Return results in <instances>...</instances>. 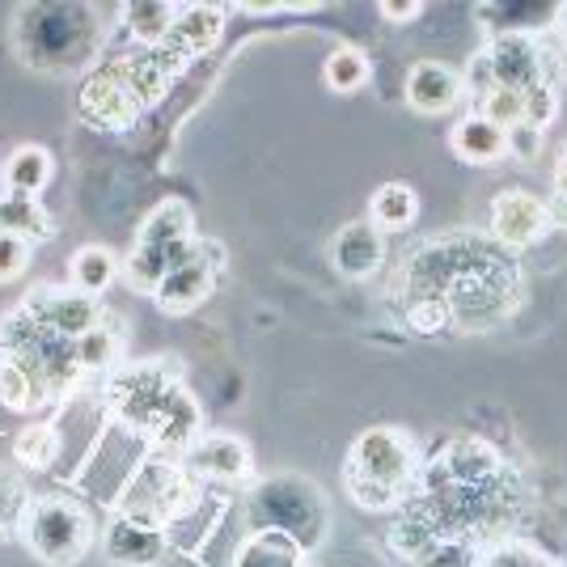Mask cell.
I'll use <instances>...</instances> for the list:
<instances>
[{
  "label": "cell",
  "mask_w": 567,
  "mask_h": 567,
  "mask_svg": "<svg viewBox=\"0 0 567 567\" xmlns=\"http://www.w3.org/2000/svg\"><path fill=\"white\" fill-rule=\"evenodd\" d=\"M18 48L25 64L64 72L85 64L97 48L94 9L85 4H30L18 18Z\"/></svg>",
  "instance_id": "cell-1"
},
{
  "label": "cell",
  "mask_w": 567,
  "mask_h": 567,
  "mask_svg": "<svg viewBox=\"0 0 567 567\" xmlns=\"http://www.w3.org/2000/svg\"><path fill=\"white\" fill-rule=\"evenodd\" d=\"M234 567H309V550L280 529H250L237 543Z\"/></svg>",
  "instance_id": "cell-19"
},
{
  "label": "cell",
  "mask_w": 567,
  "mask_h": 567,
  "mask_svg": "<svg viewBox=\"0 0 567 567\" xmlns=\"http://www.w3.org/2000/svg\"><path fill=\"white\" fill-rule=\"evenodd\" d=\"M169 550V534L162 520L141 517V513H123L111 517L102 534V555L115 567H157Z\"/></svg>",
  "instance_id": "cell-8"
},
{
  "label": "cell",
  "mask_w": 567,
  "mask_h": 567,
  "mask_svg": "<svg viewBox=\"0 0 567 567\" xmlns=\"http://www.w3.org/2000/svg\"><path fill=\"white\" fill-rule=\"evenodd\" d=\"M250 466V445L234 432H199V441L183 453V471L195 483H241Z\"/></svg>",
  "instance_id": "cell-10"
},
{
  "label": "cell",
  "mask_w": 567,
  "mask_h": 567,
  "mask_svg": "<svg viewBox=\"0 0 567 567\" xmlns=\"http://www.w3.org/2000/svg\"><path fill=\"white\" fill-rule=\"evenodd\" d=\"M550 187H555V199H564L567 204V148L559 153V162H555V178H550Z\"/></svg>",
  "instance_id": "cell-41"
},
{
  "label": "cell",
  "mask_w": 567,
  "mask_h": 567,
  "mask_svg": "<svg viewBox=\"0 0 567 567\" xmlns=\"http://www.w3.org/2000/svg\"><path fill=\"white\" fill-rule=\"evenodd\" d=\"M415 216H420V195L406 187V183H381L373 190V199H369V220L378 225L381 234L406 229Z\"/></svg>",
  "instance_id": "cell-26"
},
{
  "label": "cell",
  "mask_w": 567,
  "mask_h": 567,
  "mask_svg": "<svg viewBox=\"0 0 567 567\" xmlns=\"http://www.w3.org/2000/svg\"><path fill=\"white\" fill-rule=\"evenodd\" d=\"M466 97H471L466 76L445 69V64L424 60V64H415V69L406 72V106L415 115H450Z\"/></svg>",
  "instance_id": "cell-16"
},
{
  "label": "cell",
  "mask_w": 567,
  "mask_h": 567,
  "mask_svg": "<svg viewBox=\"0 0 567 567\" xmlns=\"http://www.w3.org/2000/svg\"><path fill=\"white\" fill-rule=\"evenodd\" d=\"M546 144V132L543 127H534V123H513L508 132H504V157H517V162H538V153H543Z\"/></svg>",
  "instance_id": "cell-35"
},
{
  "label": "cell",
  "mask_w": 567,
  "mask_h": 567,
  "mask_svg": "<svg viewBox=\"0 0 567 567\" xmlns=\"http://www.w3.org/2000/svg\"><path fill=\"white\" fill-rule=\"evenodd\" d=\"M81 115L90 118L102 132H132L144 106L132 97V90L118 81L115 69H97L81 85Z\"/></svg>",
  "instance_id": "cell-14"
},
{
  "label": "cell",
  "mask_w": 567,
  "mask_h": 567,
  "mask_svg": "<svg viewBox=\"0 0 567 567\" xmlns=\"http://www.w3.org/2000/svg\"><path fill=\"white\" fill-rule=\"evenodd\" d=\"M18 534L30 546V555L43 559L48 567L81 564L97 543L90 508L69 496H30Z\"/></svg>",
  "instance_id": "cell-4"
},
{
  "label": "cell",
  "mask_w": 567,
  "mask_h": 567,
  "mask_svg": "<svg viewBox=\"0 0 567 567\" xmlns=\"http://www.w3.org/2000/svg\"><path fill=\"white\" fill-rule=\"evenodd\" d=\"M183 4H169V0H136L123 9V22H127V34L141 43V48H162L174 34V22H178Z\"/></svg>",
  "instance_id": "cell-23"
},
{
  "label": "cell",
  "mask_w": 567,
  "mask_h": 567,
  "mask_svg": "<svg viewBox=\"0 0 567 567\" xmlns=\"http://www.w3.org/2000/svg\"><path fill=\"white\" fill-rule=\"evenodd\" d=\"M406 318H411V327H415V331H424V334L445 331V327L453 322V313L441 306V301H411Z\"/></svg>",
  "instance_id": "cell-39"
},
{
  "label": "cell",
  "mask_w": 567,
  "mask_h": 567,
  "mask_svg": "<svg viewBox=\"0 0 567 567\" xmlns=\"http://www.w3.org/2000/svg\"><path fill=\"white\" fill-rule=\"evenodd\" d=\"M118 343H123V334L115 331H106L102 322H97L94 331H85L81 339H76V369L81 373H97V369H115L118 364Z\"/></svg>",
  "instance_id": "cell-31"
},
{
  "label": "cell",
  "mask_w": 567,
  "mask_h": 567,
  "mask_svg": "<svg viewBox=\"0 0 567 567\" xmlns=\"http://www.w3.org/2000/svg\"><path fill=\"white\" fill-rule=\"evenodd\" d=\"M0 234L22 237V241H30V246H34V241H48L55 229H51V216H48V208H43L39 199L4 190V195H0Z\"/></svg>",
  "instance_id": "cell-24"
},
{
  "label": "cell",
  "mask_w": 567,
  "mask_h": 567,
  "mask_svg": "<svg viewBox=\"0 0 567 567\" xmlns=\"http://www.w3.org/2000/svg\"><path fill=\"white\" fill-rule=\"evenodd\" d=\"M220 259H225V250H220L216 241H199L195 259H187L183 267H174L166 280L157 284V292H153L157 309L169 313V318H183V313L204 306L208 292H213L216 276H220Z\"/></svg>",
  "instance_id": "cell-9"
},
{
  "label": "cell",
  "mask_w": 567,
  "mask_h": 567,
  "mask_svg": "<svg viewBox=\"0 0 567 567\" xmlns=\"http://www.w3.org/2000/svg\"><path fill=\"white\" fill-rule=\"evenodd\" d=\"M199 432H204V411H199V402L190 394L187 385L178 381L174 390H169V399L162 402V411H157V420L148 424V441H153V450L162 453H187L195 441H199Z\"/></svg>",
  "instance_id": "cell-17"
},
{
  "label": "cell",
  "mask_w": 567,
  "mask_h": 567,
  "mask_svg": "<svg viewBox=\"0 0 567 567\" xmlns=\"http://www.w3.org/2000/svg\"><path fill=\"white\" fill-rule=\"evenodd\" d=\"M136 246L157 250V255L169 262V271H174V267H183L187 259H195L199 237H195V216H190L187 204H183V199H166V204H157L153 213L144 216Z\"/></svg>",
  "instance_id": "cell-13"
},
{
  "label": "cell",
  "mask_w": 567,
  "mask_h": 567,
  "mask_svg": "<svg viewBox=\"0 0 567 567\" xmlns=\"http://www.w3.org/2000/svg\"><path fill=\"white\" fill-rule=\"evenodd\" d=\"M450 148L466 166H496L499 157H504V127H496V123H487V118L478 115L457 118Z\"/></svg>",
  "instance_id": "cell-21"
},
{
  "label": "cell",
  "mask_w": 567,
  "mask_h": 567,
  "mask_svg": "<svg viewBox=\"0 0 567 567\" xmlns=\"http://www.w3.org/2000/svg\"><path fill=\"white\" fill-rule=\"evenodd\" d=\"M546 567H550V564H546Z\"/></svg>",
  "instance_id": "cell-44"
},
{
  "label": "cell",
  "mask_w": 567,
  "mask_h": 567,
  "mask_svg": "<svg viewBox=\"0 0 567 567\" xmlns=\"http://www.w3.org/2000/svg\"><path fill=\"white\" fill-rule=\"evenodd\" d=\"M478 18L496 34H534L546 22H559V4H478Z\"/></svg>",
  "instance_id": "cell-27"
},
{
  "label": "cell",
  "mask_w": 567,
  "mask_h": 567,
  "mask_svg": "<svg viewBox=\"0 0 567 567\" xmlns=\"http://www.w3.org/2000/svg\"><path fill=\"white\" fill-rule=\"evenodd\" d=\"M51 174H55V157H51L48 148H39V144H22V148H13V153L4 157V169H0L4 190H13V195H30V199H39V190H48Z\"/></svg>",
  "instance_id": "cell-20"
},
{
  "label": "cell",
  "mask_w": 567,
  "mask_h": 567,
  "mask_svg": "<svg viewBox=\"0 0 567 567\" xmlns=\"http://www.w3.org/2000/svg\"><path fill=\"white\" fill-rule=\"evenodd\" d=\"M559 30H564V48H567V4H559Z\"/></svg>",
  "instance_id": "cell-42"
},
{
  "label": "cell",
  "mask_w": 567,
  "mask_h": 567,
  "mask_svg": "<svg viewBox=\"0 0 567 567\" xmlns=\"http://www.w3.org/2000/svg\"><path fill=\"white\" fill-rule=\"evenodd\" d=\"M187 64H190L187 51H178L174 43H162V48L141 51V55H123L111 69L118 72V81L132 90V97H136L141 106H157V102L169 94L174 76L187 69Z\"/></svg>",
  "instance_id": "cell-12"
},
{
  "label": "cell",
  "mask_w": 567,
  "mask_h": 567,
  "mask_svg": "<svg viewBox=\"0 0 567 567\" xmlns=\"http://www.w3.org/2000/svg\"><path fill=\"white\" fill-rule=\"evenodd\" d=\"M499 474H504V457L487 441L462 436V441H453L450 450L441 453V462L427 471V478H441V483H453V487H492Z\"/></svg>",
  "instance_id": "cell-15"
},
{
  "label": "cell",
  "mask_w": 567,
  "mask_h": 567,
  "mask_svg": "<svg viewBox=\"0 0 567 567\" xmlns=\"http://www.w3.org/2000/svg\"><path fill=\"white\" fill-rule=\"evenodd\" d=\"M60 432L51 424H30L18 432V441H13V457L30 466V471H51L55 466V457H60Z\"/></svg>",
  "instance_id": "cell-29"
},
{
  "label": "cell",
  "mask_w": 567,
  "mask_h": 567,
  "mask_svg": "<svg viewBox=\"0 0 567 567\" xmlns=\"http://www.w3.org/2000/svg\"><path fill=\"white\" fill-rule=\"evenodd\" d=\"M169 360H144L123 369L115 381V415L136 432H148V424L157 420L162 402L169 399V390L178 385V378L166 369Z\"/></svg>",
  "instance_id": "cell-7"
},
{
  "label": "cell",
  "mask_w": 567,
  "mask_h": 567,
  "mask_svg": "<svg viewBox=\"0 0 567 567\" xmlns=\"http://www.w3.org/2000/svg\"><path fill=\"white\" fill-rule=\"evenodd\" d=\"M48 394L39 390V381L30 378V369H22L18 360H0V406H9V411H34V406H43Z\"/></svg>",
  "instance_id": "cell-30"
},
{
  "label": "cell",
  "mask_w": 567,
  "mask_h": 567,
  "mask_svg": "<svg viewBox=\"0 0 567 567\" xmlns=\"http://www.w3.org/2000/svg\"><path fill=\"white\" fill-rule=\"evenodd\" d=\"M225 34V9L216 4H183L178 22H174V34L169 43L187 55H199V51H213Z\"/></svg>",
  "instance_id": "cell-22"
},
{
  "label": "cell",
  "mask_w": 567,
  "mask_h": 567,
  "mask_svg": "<svg viewBox=\"0 0 567 567\" xmlns=\"http://www.w3.org/2000/svg\"><path fill=\"white\" fill-rule=\"evenodd\" d=\"M369 76H373V64H369V55L360 48H334L327 55V64H322V81H327V90H334V94L364 90Z\"/></svg>",
  "instance_id": "cell-28"
},
{
  "label": "cell",
  "mask_w": 567,
  "mask_h": 567,
  "mask_svg": "<svg viewBox=\"0 0 567 567\" xmlns=\"http://www.w3.org/2000/svg\"><path fill=\"white\" fill-rule=\"evenodd\" d=\"M474 559H478V555L466 546V538H436L415 564L420 567H474Z\"/></svg>",
  "instance_id": "cell-36"
},
{
  "label": "cell",
  "mask_w": 567,
  "mask_h": 567,
  "mask_svg": "<svg viewBox=\"0 0 567 567\" xmlns=\"http://www.w3.org/2000/svg\"><path fill=\"white\" fill-rule=\"evenodd\" d=\"M534 85H555L559 90V72L550 69L546 55L534 34H496L483 55L474 60V72L466 81V90L483 94V90H513V94H529Z\"/></svg>",
  "instance_id": "cell-5"
},
{
  "label": "cell",
  "mask_w": 567,
  "mask_h": 567,
  "mask_svg": "<svg viewBox=\"0 0 567 567\" xmlns=\"http://www.w3.org/2000/svg\"><path fill=\"white\" fill-rule=\"evenodd\" d=\"M420 13H424L420 0H385V4H381V18H385V22H415Z\"/></svg>",
  "instance_id": "cell-40"
},
{
  "label": "cell",
  "mask_w": 567,
  "mask_h": 567,
  "mask_svg": "<svg viewBox=\"0 0 567 567\" xmlns=\"http://www.w3.org/2000/svg\"><path fill=\"white\" fill-rule=\"evenodd\" d=\"M22 309L30 313V318H39L51 334L72 339V343L102 322L97 301L94 297H85V292H76V288H34V292L25 297Z\"/></svg>",
  "instance_id": "cell-11"
},
{
  "label": "cell",
  "mask_w": 567,
  "mask_h": 567,
  "mask_svg": "<svg viewBox=\"0 0 567 567\" xmlns=\"http://www.w3.org/2000/svg\"><path fill=\"white\" fill-rule=\"evenodd\" d=\"M424 478V450L406 427H369L348 450L343 483H378L406 504L420 492Z\"/></svg>",
  "instance_id": "cell-3"
},
{
  "label": "cell",
  "mask_w": 567,
  "mask_h": 567,
  "mask_svg": "<svg viewBox=\"0 0 567 567\" xmlns=\"http://www.w3.org/2000/svg\"><path fill=\"white\" fill-rule=\"evenodd\" d=\"M246 520L250 529H280L288 538L313 550L327 538V496L322 487H313L301 474H276V478H262L259 487L246 499Z\"/></svg>",
  "instance_id": "cell-2"
},
{
  "label": "cell",
  "mask_w": 567,
  "mask_h": 567,
  "mask_svg": "<svg viewBox=\"0 0 567 567\" xmlns=\"http://www.w3.org/2000/svg\"><path fill=\"white\" fill-rule=\"evenodd\" d=\"M564 148H567V144H564Z\"/></svg>",
  "instance_id": "cell-43"
},
{
  "label": "cell",
  "mask_w": 567,
  "mask_h": 567,
  "mask_svg": "<svg viewBox=\"0 0 567 567\" xmlns=\"http://www.w3.org/2000/svg\"><path fill=\"white\" fill-rule=\"evenodd\" d=\"M555 229V216H550V204L538 199L534 190L508 187L492 199V213H487V234L496 237L499 246L508 250H529L538 246L546 234Z\"/></svg>",
  "instance_id": "cell-6"
},
{
  "label": "cell",
  "mask_w": 567,
  "mask_h": 567,
  "mask_svg": "<svg viewBox=\"0 0 567 567\" xmlns=\"http://www.w3.org/2000/svg\"><path fill=\"white\" fill-rule=\"evenodd\" d=\"M474 567H546V559L538 555V546L525 543V538H508V543H496L492 550H483Z\"/></svg>",
  "instance_id": "cell-34"
},
{
  "label": "cell",
  "mask_w": 567,
  "mask_h": 567,
  "mask_svg": "<svg viewBox=\"0 0 567 567\" xmlns=\"http://www.w3.org/2000/svg\"><path fill=\"white\" fill-rule=\"evenodd\" d=\"M25 504H30L25 483L9 471V466H0V543H4V538H13V534L22 529Z\"/></svg>",
  "instance_id": "cell-32"
},
{
  "label": "cell",
  "mask_w": 567,
  "mask_h": 567,
  "mask_svg": "<svg viewBox=\"0 0 567 567\" xmlns=\"http://www.w3.org/2000/svg\"><path fill=\"white\" fill-rule=\"evenodd\" d=\"M331 262L339 276L348 280H369L378 276L385 262V234L364 216V220H348L331 241Z\"/></svg>",
  "instance_id": "cell-18"
},
{
  "label": "cell",
  "mask_w": 567,
  "mask_h": 567,
  "mask_svg": "<svg viewBox=\"0 0 567 567\" xmlns=\"http://www.w3.org/2000/svg\"><path fill=\"white\" fill-rule=\"evenodd\" d=\"M25 267H30V241L0 234V284L25 276Z\"/></svg>",
  "instance_id": "cell-38"
},
{
  "label": "cell",
  "mask_w": 567,
  "mask_h": 567,
  "mask_svg": "<svg viewBox=\"0 0 567 567\" xmlns=\"http://www.w3.org/2000/svg\"><path fill=\"white\" fill-rule=\"evenodd\" d=\"M559 115V90L555 85H534L529 94H525V123H534V127H550Z\"/></svg>",
  "instance_id": "cell-37"
},
{
  "label": "cell",
  "mask_w": 567,
  "mask_h": 567,
  "mask_svg": "<svg viewBox=\"0 0 567 567\" xmlns=\"http://www.w3.org/2000/svg\"><path fill=\"white\" fill-rule=\"evenodd\" d=\"M474 115L508 132L513 123L525 118V94H513V90H483V94H474Z\"/></svg>",
  "instance_id": "cell-33"
},
{
  "label": "cell",
  "mask_w": 567,
  "mask_h": 567,
  "mask_svg": "<svg viewBox=\"0 0 567 567\" xmlns=\"http://www.w3.org/2000/svg\"><path fill=\"white\" fill-rule=\"evenodd\" d=\"M69 280L76 292L102 297V292L118 280V259L106 246H81V250H72V259H69Z\"/></svg>",
  "instance_id": "cell-25"
}]
</instances>
